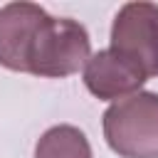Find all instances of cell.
I'll list each match as a JSON object with an SVG mask.
<instances>
[{"label":"cell","mask_w":158,"mask_h":158,"mask_svg":"<svg viewBox=\"0 0 158 158\" xmlns=\"http://www.w3.org/2000/svg\"><path fill=\"white\" fill-rule=\"evenodd\" d=\"M146 72L133 62L123 59L114 49H101L89 57L84 67V84L86 89L104 101H121L136 94L146 84Z\"/></svg>","instance_id":"obj_4"},{"label":"cell","mask_w":158,"mask_h":158,"mask_svg":"<svg viewBox=\"0 0 158 158\" xmlns=\"http://www.w3.org/2000/svg\"><path fill=\"white\" fill-rule=\"evenodd\" d=\"M35 158H91V146L77 126L59 123L40 136Z\"/></svg>","instance_id":"obj_6"},{"label":"cell","mask_w":158,"mask_h":158,"mask_svg":"<svg viewBox=\"0 0 158 158\" xmlns=\"http://www.w3.org/2000/svg\"><path fill=\"white\" fill-rule=\"evenodd\" d=\"M91 57V42L84 30L72 17L47 15L37 27L27 49V74L35 77H69L86 67Z\"/></svg>","instance_id":"obj_1"},{"label":"cell","mask_w":158,"mask_h":158,"mask_svg":"<svg viewBox=\"0 0 158 158\" xmlns=\"http://www.w3.org/2000/svg\"><path fill=\"white\" fill-rule=\"evenodd\" d=\"M47 12L35 2H7L0 7V64L27 72V49Z\"/></svg>","instance_id":"obj_5"},{"label":"cell","mask_w":158,"mask_h":158,"mask_svg":"<svg viewBox=\"0 0 158 158\" xmlns=\"http://www.w3.org/2000/svg\"><path fill=\"white\" fill-rule=\"evenodd\" d=\"M109 49L141 67L146 77H156L158 74V5L126 2L114 17Z\"/></svg>","instance_id":"obj_3"},{"label":"cell","mask_w":158,"mask_h":158,"mask_svg":"<svg viewBox=\"0 0 158 158\" xmlns=\"http://www.w3.org/2000/svg\"><path fill=\"white\" fill-rule=\"evenodd\" d=\"M104 138L121 158H158V94L136 91L104 111Z\"/></svg>","instance_id":"obj_2"}]
</instances>
